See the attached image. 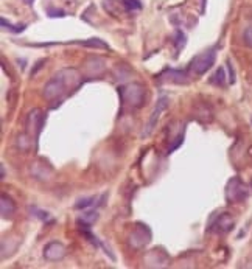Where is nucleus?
I'll list each match as a JSON object with an SVG mask.
<instances>
[{
    "mask_svg": "<svg viewBox=\"0 0 252 269\" xmlns=\"http://www.w3.org/2000/svg\"><path fill=\"white\" fill-rule=\"evenodd\" d=\"M81 75L76 68H63L56 72L53 78L44 86V97L47 100H63L72 90L81 86Z\"/></svg>",
    "mask_w": 252,
    "mask_h": 269,
    "instance_id": "f257e3e1",
    "label": "nucleus"
},
{
    "mask_svg": "<svg viewBox=\"0 0 252 269\" xmlns=\"http://www.w3.org/2000/svg\"><path fill=\"white\" fill-rule=\"evenodd\" d=\"M224 195H226V201L227 202L236 204V202L246 201V199L249 198V195H251V190L240 178H236V176H235V178H232L231 181L227 182Z\"/></svg>",
    "mask_w": 252,
    "mask_h": 269,
    "instance_id": "f03ea898",
    "label": "nucleus"
},
{
    "mask_svg": "<svg viewBox=\"0 0 252 269\" xmlns=\"http://www.w3.org/2000/svg\"><path fill=\"white\" fill-rule=\"evenodd\" d=\"M118 94L121 100H123V103H128L133 107H140L145 103V89L139 83H133L128 84V86L118 87Z\"/></svg>",
    "mask_w": 252,
    "mask_h": 269,
    "instance_id": "7ed1b4c3",
    "label": "nucleus"
},
{
    "mask_svg": "<svg viewBox=\"0 0 252 269\" xmlns=\"http://www.w3.org/2000/svg\"><path fill=\"white\" fill-rule=\"evenodd\" d=\"M215 59H217V51L215 49H210L207 51L201 53L193 58V61L190 63V70H192L195 75H204L207 73L210 68L215 64Z\"/></svg>",
    "mask_w": 252,
    "mask_h": 269,
    "instance_id": "20e7f679",
    "label": "nucleus"
},
{
    "mask_svg": "<svg viewBox=\"0 0 252 269\" xmlns=\"http://www.w3.org/2000/svg\"><path fill=\"white\" fill-rule=\"evenodd\" d=\"M45 125V114H42L39 109H34L28 114V118H27V133L30 135H34L36 140L39 134L42 133V128Z\"/></svg>",
    "mask_w": 252,
    "mask_h": 269,
    "instance_id": "39448f33",
    "label": "nucleus"
},
{
    "mask_svg": "<svg viewBox=\"0 0 252 269\" xmlns=\"http://www.w3.org/2000/svg\"><path fill=\"white\" fill-rule=\"evenodd\" d=\"M235 224V219L229 213H221L210 222V230L217 234H226L229 230H232Z\"/></svg>",
    "mask_w": 252,
    "mask_h": 269,
    "instance_id": "423d86ee",
    "label": "nucleus"
},
{
    "mask_svg": "<svg viewBox=\"0 0 252 269\" xmlns=\"http://www.w3.org/2000/svg\"><path fill=\"white\" fill-rule=\"evenodd\" d=\"M157 80L160 83H174V84H185L188 81V75L185 70H178V68H167L162 72Z\"/></svg>",
    "mask_w": 252,
    "mask_h": 269,
    "instance_id": "0eeeda50",
    "label": "nucleus"
},
{
    "mask_svg": "<svg viewBox=\"0 0 252 269\" xmlns=\"http://www.w3.org/2000/svg\"><path fill=\"white\" fill-rule=\"evenodd\" d=\"M66 257V246L59 241H50L44 248V258L49 261H59Z\"/></svg>",
    "mask_w": 252,
    "mask_h": 269,
    "instance_id": "6e6552de",
    "label": "nucleus"
},
{
    "mask_svg": "<svg viewBox=\"0 0 252 269\" xmlns=\"http://www.w3.org/2000/svg\"><path fill=\"white\" fill-rule=\"evenodd\" d=\"M129 241H131L134 248H142V246L151 241V230L145 224H137L135 230L131 234V240Z\"/></svg>",
    "mask_w": 252,
    "mask_h": 269,
    "instance_id": "1a4fd4ad",
    "label": "nucleus"
},
{
    "mask_svg": "<svg viewBox=\"0 0 252 269\" xmlns=\"http://www.w3.org/2000/svg\"><path fill=\"white\" fill-rule=\"evenodd\" d=\"M167 106H168V98H167V97H160V98L157 100L156 106H154V111H152V114H151L150 121H148V126H147V131L143 133V135H150V134H151V131L156 128L157 120L160 118V115H162V112L167 109Z\"/></svg>",
    "mask_w": 252,
    "mask_h": 269,
    "instance_id": "9d476101",
    "label": "nucleus"
},
{
    "mask_svg": "<svg viewBox=\"0 0 252 269\" xmlns=\"http://www.w3.org/2000/svg\"><path fill=\"white\" fill-rule=\"evenodd\" d=\"M0 212H2L3 218H10L16 212V204L10 196L2 195V198H0Z\"/></svg>",
    "mask_w": 252,
    "mask_h": 269,
    "instance_id": "9b49d317",
    "label": "nucleus"
},
{
    "mask_svg": "<svg viewBox=\"0 0 252 269\" xmlns=\"http://www.w3.org/2000/svg\"><path fill=\"white\" fill-rule=\"evenodd\" d=\"M75 44H80L84 45V47H90V49H103V50H109V45L103 42L101 39L98 37H90L87 41H75Z\"/></svg>",
    "mask_w": 252,
    "mask_h": 269,
    "instance_id": "f8f14e48",
    "label": "nucleus"
},
{
    "mask_svg": "<svg viewBox=\"0 0 252 269\" xmlns=\"http://www.w3.org/2000/svg\"><path fill=\"white\" fill-rule=\"evenodd\" d=\"M210 83L212 84H217V86H219V87H224L226 86V73H224V68L223 67H219L218 70L215 72V75L212 76Z\"/></svg>",
    "mask_w": 252,
    "mask_h": 269,
    "instance_id": "ddd939ff",
    "label": "nucleus"
},
{
    "mask_svg": "<svg viewBox=\"0 0 252 269\" xmlns=\"http://www.w3.org/2000/svg\"><path fill=\"white\" fill-rule=\"evenodd\" d=\"M0 24H2V27L6 28V30H8V32H11V33H20V32H24V30H25V25H13L11 22L6 20L5 17L0 19Z\"/></svg>",
    "mask_w": 252,
    "mask_h": 269,
    "instance_id": "4468645a",
    "label": "nucleus"
},
{
    "mask_svg": "<svg viewBox=\"0 0 252 269\" xmlns=\"http://www.w3.org/2000/svg\"><path fill=\"white\" fill-rule=\"evenodd\" d=\"M121 5L125 6V10H126L128 13L142 10V3L139 2V0H121Z\"/></svg>",
    "mask_w": 252,
    "mask_h": 269,
    "instance_id": "2eb2a0df",
    "label": "nucleus"
},
{
    "mask_svg": "<svg viewBox=\"0 0 252 269\" xmlns=\"http://www.w3.org/2000/svg\"><path fill=\"white\" fill-rule=\"evenodd\" d=\"M95 204V198L94 196H89V198H83V199H78V201L75 202V209L76 210H81V209H87V207L94 205Z\"/></svg>",
    "mask_w": 252,
    "mask_h": 269,
    "instance_id": "dca6fc26",
    "label": "nucleus"
},
{
    "mask_svg": "<svg viewBox=\"0 0 252 269\" xmlns=\"http://www.w3.org/2000/svg\"><path fill=\"white\" fill-rule=\"evenodd\" d=\"M187 44V39H185V34L181 32V30H178L176 32V37H174V45H176V50H181L184 49Z\"/></svg>",
    "mask_w": 252,
    "mask_h": 269,
    "instance_id": "f3484780",
    "label": "nucleus"
},
{
    "mask_svg": "<svg viewBox=\"0 0 252 269\" xmlns=\"http://www.w3.org/2000/svg\"><path fill=\"white\" fill-rule=\"evenodd\" d=\"M243 41H244V44L248 45V47L252 49V27H248L246 30H244V33H243Z\"/></svg>",
    "mask_w": 252,
    "mask_h": 269,
    "instance_id": "a211bd4d",
    "label": "nucleus"
},
{
    "mask_svg": "<svg viewBox=\"0 0 252 269\" xmlns=\"http://www.w3.org/2000/svg\"><path fill=\"white\" fill-rule=\"evenodd\" d=\"M81 219H84L86 222H89V224H92L94 221L98 219V213H97V212H86V213L83 215Z\"/></svg>",
    "mask_w": 252,
    "mask_h": 269,
    "instance_id": "6ab92c4d",
    "label": "nucleus"
},
{
    "mask_svg": "<svg viewBox=\"0 0 252 269\" xmlns=\"http://www.w3.org/2000/svg\"><path fill=\"white\" fill-rule=\"evenodd\" d=\"M49 16L50 17H64L66 11L64 10H53V8H50L49 10Z\"/></svg>",
    "mask_w": 252,
    "mask_h": 269,
    "instance_id": "aec40b11",
    "label": "nucleus"
},
{
    "mask_svg": "<svg viewBox=\"0 0 252 269\" xmlns=\"http://www.w3.org/2000/svg\"><path fill=\"white\" fill-rule=\"evenodd\" d=\"M227 68H229V83L234 84L235 83V73H234V68H232V64L227 61Z\"/></svg>",
    "mask_w": 252,
    "mask_h": 269,
    "instance_id": "412c9836",
    "label": "nucleus"
},
{
    "mask_svg": "<svg viewBox=\"0 0 252 269\" xmlns=\"http://www.w3.org/2000/svg\"><path fill=\"white\" fill-rule=\"evenodd\" d=\"M24 2H25L27 5H33V2H34V0H24Z\"/></svg>",
    "mask_w": 252,
    "mask_h": 269,
    "instance_id": "4be33fe9",
    "label": "nucleus"
},
{
    "mask_svg": "<svg viewBox=\"0 0 252 269\" xmlns=\"http://www.w3.org/2000/svg\"><path fill=\"white\" fill-rule=\"evenodd\" d=\"M0 178H2V179L5 178V167L3 165H2V176H0Z\"/></svg>",
    "mask_w": 252,
    "mask_h": 269,
    "instance_id": "5701e85b",
    "label": "nucleus"
},
{
    "mask_svg": "<svg viewBox=\"0 0 252 269\" xmlns=\"http://www.w3.org/2000/svg\"><path fill=\"white\" fill-rule=\"evenodd\" d=\"M251 123H252V118H251Z\"/></svg>",
    "mask_w": 252,
    "mask_h": 269,
    "instance_id": "b1692460",
    "label": "nucleus"
}]
</instances>
